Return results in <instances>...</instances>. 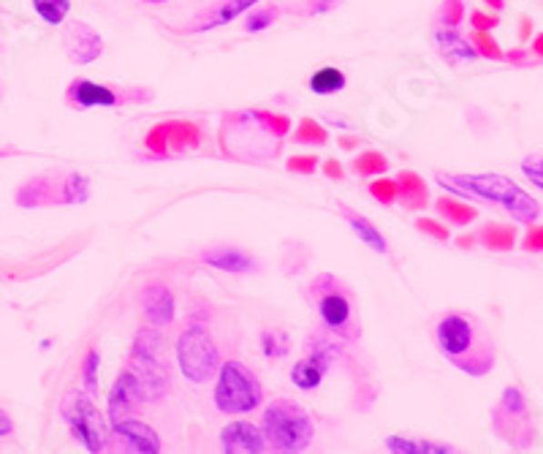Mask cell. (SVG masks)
I'll use <instances>...</instances> for the list:
<instances>
[{
	"mask_svg": "<svg viewBox=\"0 0 543 454\" xmlns=\"http://www.w3.org/2000/svg\"><path fill=\"white\" fill-rule=\"evenodd\" d=\"M310 291L316 297V310H318L324 329L335 338H343V340L357 338L354 299L346 291V286L340 280H335L332 275H321V277L313 280Z\"/></svg>",
	"mask_w": 543,
	"mask_h": 454,
	"instance_id": "obj_6",
	"label": "cell"
},
{
	"mask_svg": "<svg viewBox=\"0 0 543 454\" xmlns=\"http://www.w3.org/2000/svg\"><path fill=\"white\" fill-rule=\"evenodd\" d=\"M359 142H362V136H357V139H340V145H343L346 150H354V147H357Z\"/></svg>",
	"mask_w": 543,
	"mask_h": 454,
	"instance_id": "obj_49",
	"label": "cell"
},
{
	"mask_svg": "<svg viewBox=\"0 0 543 454\" xmlns=\"http://www.w3.org/2000/svg\"><path fill=\"white\" fill-rule=\"evenodd\" d=\"M286 166L297 175H313L316 166H318V158L316 156H294V158H288Z\"/></svg>",
	"mask_w": 543,
	"mask_h": 454,
	"instance_id": "obj_41",
	"label": "cell"
},
{
	"mask_svg": "<svg viewBox=\"0 0 543 454\" xmlns=\"http://www.w3.org/2000/svg\"><path fill=\"white\" fill-rule=\"evenodd\" d=\"M324 172H327V177H332V180H343V177H346V169H343L340 161H327Z\"/></svg>",
	"mask_w": 543,
	"mask_h": 454,
	"instance_id": "obj_45",
	"label": "cell"
},
{
	"mask_svg": "<svg viewBox=\"0 0 543 454\" xmlns=\"http://www.w3.org/2000/svg\"><path fill=\"white\" fill-rule=\"evenodd\" d=\"M109 406H106V414H109V422H117V419H123V417H128L136 406H142L145 403V398H142V387H139V378L134 376V370L128 368V370H123L117 378H115V384H112V389H109V400H106Z\"/></svg>",
	"mask_w": 543,
	"mask_h": 454,
	"instance_id": "obj_14",
	"label": "cell"
},
{
	"mask_svg": "<svg viewBox=\"0 0 543 454\" xmlns=\"http://www.w3.org/2000/svg\"><path fill=\"white\" fill-rule=\"evenodd\" d=\"M139 299L153 327H169L175 321V294L166 283H147Z\"/></svg>",
	"mask_w": 543,
	"mask_h": 454,
	"instance_id": "obj_17",
	"label": "cell"
},
{
	"mask_svg": "<svg viewBox=\"0 0 543 454\" xmlns=\"http://www.w3.org/2000/svg\"><path fill=\"white\" fill-rule=\"evenodd\" d=\"M440 354L468 376H487L495 368V343L478 318L468 313H446L435 327Z\"/></svg>",
	"mask_w": 543,
	"mask_h": 454,
	"instance_id": "obj_1",
	"label": "cell"
},
{
	"mask_svg": "<svg viewBox=\"0 0 543 454\" xmlns=\"http://www.w3.org/2000/svg\"><path fill=\"white\" fill-rule=\"evenodd\" d=\"M522 175H525L536 188H541L543 191V156H528V158L522 161Z\"/></svg>",
	"mask_w": 543,
	"mask_h": 454,
	"instance_id": "obj_38",
	"label": "cell"
},
{
	"mask_svg": "<svg viewBox=\"0 0 543 454\" xmlns=\"http://www.w3.org/2000/svg\"><path fill=\"white\" fill-rule=\"evenodd\" d=\"M14 433V422H11V417L0 409V439H8Z\"/></svg>",
	"mask_w": 543,
	"mask_h": 454,
	"instance_id": "obj_46",
	"label": "cell"
},
{
	"mask_svg": "<svg viewBox=\"0 0 543 454\" xmlns=\"http://www.w3.org/2000/svg\"><path fill=\"white\" fill-rule=\"evenodd\" d=\"M435 207H437V213H440L448 224H454V227H468V224H473V221L478 218V210H476V207H470V205H465V202H457V199H448V197H440V199L435 202Z\"/></svg>",
	"mask_w": 543,
	"mask_h": 454,
	"instance_id": "obj_26",
	"label": "cell"
},
{
	"mask_svg": "<svg viewBox=\"0 0 543 454\" xmlns=\"http://www.w3.org/2000/svg\"><path fill=\"white\" fill-rule=\"evenodd\" d=\"M3 156H8V150H3V147H0V158H3Z\"/></svg>",
	"mask_w": 543,
	"mask_h": 454,
	"instance_id": "obj_54",
	"label": "cell"
},
{
	"mask_svg": "<svg viewBox=\"0 0 543 454\" xmlns=\"http://www.w3.org/2000/svg\"><path fill=\"white\" fill-rule=\"evenodd\" d=\"M346 218H348V227L354 228V234L362 239L369 250H375V253H388V242H386V237L380 234V228L375 227V224H369L362 216H351V213H346Z\"/></svg>",
	"mask_w": 543,
	"mask_h": 454,
	"instance_id": "obj_27",
	"label": "cell"
},
{
	"mask_svg": "<svg viewBox=\"0 0 543 454\" xmlns=\"http://www.w3.org/2000/svg\"><path fill=\"white\" fill-rule=\"evenodd\" d=\"M112 433L123 441L126 449L136 454H161V449H164L161 436L142 419L123 417L117 422H112Z\"/></svg>",
	"mask_w": 543,
	"mask_h": 454,
	"instance_id": "obj_13",
	"label": "cell"
},
{
	"mask_svg": "<svg viewBox=\"0 0 543 454\" xmlns=\"http://www.w3.org/2000/svg\"><path fill=\"white\" fill-rule=\"evenodd\" d=\"M128 368L139 378L142 398L147 403L161 400L169 392V368L161 359V335L156 329H142L134 348H131V362Z\"/></svg>",
	"mask_w": 543,
	"mask_h": 454,
	"instance_id": "obj_7",
	"label": "cell"
},
{
	"mask_svg": "<svg viewBox=\"0 0 543 454\" xmlns=\"http://www.w3.org/2000/svg\"><path fill=\"white\" fill-rule=\"evenodd\" d=\"M354 169H357V175H362V177H375V175L380 177V175L388 169V158H386L383 153L367 150V153L354 158Z\"/></svg>",
	"mask_w": 543,
	"mask_h": 454,
	"instance_id": "obj_30",
	"label": "cell"
},
{
	"mask_svg": "<svg viewBox=\"0 0 543 454\" xmlns=\"http://www.w3.org/2000/svg\"><path fill=\"white\" fill-rule=\"evenodd\" d=\"M261 351L264 357H286L288 354V338L280 329H266L261 332Z\"/></svg>",
	"mask_w": 543,
	"mask_h": 454,
	"instance_id": "obj_33",
	"label": "cell"
},
{
	"mask_svg": "<svg viewBox=\"0 0 543 454\" xmlns=\"http://www.w3.org/2000/svg\"><path fill=\"white\" fill-rule=\"evenodd\" d=\"M337 3H340V0H307L302 11H305L307 16H313V14H327V11H332Z\"/></svg>",
	"mask_w": 543,
	"mask_h": 454,
	"instance_id": "obj_44",
	"label": "cell"
},
{
	"mask_svg": "<svg viewBox=\"0 0 543 454\" xmlns=\"http://www.w3.org/2000/svg\"><path fill=\"white\" fill-rule=\"evenodd\" d=\"M533 55L543 60V33H538V35L533 38Z\"/></svg>",
	"mask_w": 543,
	"mask_h": 454,
	"instance_id": "obj_48",
	"label": "cell"
},
{
	"mask_svg": "<svg viewBox=\"0 0 543 454\" xmlns=\"http://www.w3.org/2000/svg\"><path fill=\"white\" fill-rule=\"evenodd\" d=\"M397 186H399V197H402V205L407 210H424L429 202V194H427V183L421 180V175H416L413 169H402L397 175Z\"/></svg>",
	"mask_w": 543,
	"mask_h": 454,
	"instance_id": "obj_21",
	"label": "cell"
},
{
	"mask_svg": "<svg viewBox=\"0 0 543 454\" xmlns=\"http://www.w3.org/2000/svg\"><path fill=\"white\" fill-rule=\"evenodd\" d=\"M256 3H261V0H223V3L215 5V11L196 30H212V27H220L226 22H234L236 16L247 14Z\"/></svg>",
	"mask_w": 543,
	"mask_h": 454,
	"instance_id": "obj_23",
	"label": "cell"
},
{
	"mask_svg": "<svg viewBox=\"0 0 543 454\" xmlns=\"http://www.w3.org/2000/svg\"><path fill=\"white\" fill-rule=\"evenodd\" d=\"M294 139L302 142V145H327V142H329V131H327L321 123H316L313 117H305V120L299 123Z\"/></svg>",
	"mask_w": 543,
	"mask_h": 454,
	"instance_id": "obj_31",
	"label": "cell"
},
{
	"mask_svg": "<svg viewBox=\"0 0 543 454\" xmlns=\"http://www.w3.org/2000/svg\"><path fill=\"white\" fill-rule=\"evenodd\" d=\"M435 41H437L443 57H448L451 63H462V60H476V57H478L476 46H473L468 38H462V35L457 33V27H440V30L435 33Z\"/></svg>",
	"mask_w": 543,
	"mask_h": 454,
	"instance_id": "obj_20",
	"label": "cell"
},
{
	"mask_svg": "<svg viewBox=\"0 0 543 454\" xmlns=\"http://www.w3.org/2000/svg\"><path fill=\"white\" fill-rule=\"evenodd\" d=\"M530 35V19H522V38Z\"/></svg>",
	"mask_w": 543,
	"mask_h": 454,
	"instance_id": "obj_51",
	"label": "cell"
},
{
	"mask_svg": "<svg viewBox=\"0 0 543 454\" xmlns=\"http://www.w3.org/2000/svg\"><path fill=\"white\" fill-rule=\"evenodd\" d=\"M198 142H201L198 126H193L187 120H166V123H158L147 131L145 147H147L150 156L166 158L172 153H185V150L198 147Z\"/></svg>",
	"mask_w": 543,
	"mask_h": 454,
	"instance_id": "obj_10",
	"label": "cell"
},
{
	"mask_svg": "<svg viewBox=\"0 0 543 454\" xmlns=\"http://www.w3.org/2000/svg\"><path fill=\"white\" fill-rule=\"evenodd\" d=\"M473 242H476V237H470V234H468V237H459V239H457V245H459V247H473Z\"/></svg>",
	"mask_w": 543,
	"mask_h": 454,
	"instance_id": "obj_50",
	"label": "cell"
},
{
	"mask_svg": "<svg viewBox=\"0 0 543 454\" xmlns=\"http://www.w3.org/2000/svg\"><path fill=\"white\" fill-rule=\"evenodd\" d=\"M487 3H489V8H495V11H500V8H503V3H506V0H487Z\"/></svg>",
	"mask_w": 543,
	"mask_h": 454,
	"instance_id": "obj_52",
	"label": "cell"
},
{
	"mask_svg": "<svg viewBox=\"0 0 543 454\" xmlns=\"http://www.w3.org/2000/svg\"><path fill=\"white\" fill-rule=\"evenodd\" d=\"M275 16H277V8H250V14H247V19H245V30L247 33H261V30H266L272 22H275Z\"/></svg>",
	"mask_w": 543,
	"mask_h": 454,
	"instance_id": "obj_35",
	"label": "cell"
},
{
	"mask_svg": "<svg viewBox=\"0 0 543 454\" xmlns=\"http://www.w3.org/2000/svg\"><path fill=\"white\" fill-rule=\"evenodd\" d=\"M517 237H519L517 227H508V224H487L476 234V239L489 250H511L517 245Z\"/></svg>",
	"mask_w": 543,
	"mask_h": 454,
	"instance_id": "obj_24",
	"label": "cell"
},
{
	"mask_svg": "<svg viewBox=\"0 0 543 454\" xmlns=\"http://www.w3.org/2000/svg\"><path fill=\"white\" fill-rule=\"evenodd\" d=\"M65 98L71 106H79V109H109V106H117L120 101V96L112 87L90 82V79H74L65 90Z\"/></svg>",
	"mask_w": 543,
	"mask_h": 454,
	"instance_id": "obj_16",
	"label": "cell"
},
{
	"mask_svg": "<svg viewBox=\"0 0 543 454\" xmlns=\"http://www.w3.org/2000/svg\"><path fill=\"white\" fill-rule=\"evenodd\" d=\"M261 117H264V123L269 126V131L275 134V136H288V131H291V120L286 117V115H277V112H264L261 109Z\"/></svg>",
	"mask_w": 543,
	"mask_h": 454,
	"instance_id": "obj_39",
	"label": "cell"
},
{
	"mask_svg": "<svg viewBox=\"0 0 543 454\" xmlns=\"http://www.w3.org/2000/svg\"><path fill=\"white\" fill-rule=\"evenodd\" d=\"M142 3H150V5H164V3H169V0H142Z\"/></svg>",
	"mask_w": 543,
	"mask_h": 454,
	"instance_id": "obj_53",
	"label": "cell"
},
{
	"mask_svg": "<svg viewBox=\"0 0 543 454\" xmlns=\"http://www.w3.org/2000/svg\"><path fill=\"white\" fill-rule=\"evenodd\" d=\"M470 44L476 46L478 57H489V60H506V52L500 49V44L489 35V30H473Z\"/></svg>",
	"mask_w": 543,
	"mask_h": 454,
	"instance_id": "obj_32",
	"label": "cell"
},
{
	"mask_svg": "<svg viewBox=\"0 0 543 454\" xmlns=\"http://www.w3.org/2000/svg\"><path fill=\"white\" fill-rule=\"evenodd\" d=\"M212 400L220 414L242 417L261 406L264 389H261V381L256 378V373L245 362L228 359V362H220V368H217Z\"/></svg>",
	"mask_w": 543,
	"mask_h": 454,
	"instance_id": "obj_4",
	"label": "cell"
},
{
	"mask_svg": "<svg viewBox=\"0 0 543 454\" xmlns=\"http://www.w3.org/2000/svg\"><path fill=\"white\" fill-rule=\"evenodd\" d=\"M65 52H68L71 63L87 66V63H93V60L101 57L104 41H101V35L87 22H74L68 27V33H65Z\"/></svg>",
	"mask_w": 543,
	"mask_h": 454,
	"instance_id": "obj_15",
	"label": "cell"
},
{
	"mask_svg": "<svg viewBox=\"0 0 543 454\" xmlns=\"http://www.w3.org/2000/svg\"><path fill=\"white\" fill-rule=\"evenodd\" d=\"M204 264L220 269V272H231V275H245V272H253L256 269V258L247 256L245 250L239 247H228V245H217V247H209L201 253Z\"/></svg>",
	"mask_w": 543,
	"mask_h": 454,
	"instance_id": "obj_18",
	"label": "cell"
},
{
	"mask_svg": "<svg viewBox=\"0 0 543 454\" xmlns=\"http://www.w3.org/2000/svg\"><path fill=\"white\" fill-rule=\"evenodd\" d=\"M435 180L459 197L500 205L517 224H536L541 216V205L506 175H437Z\"/></svg>",
	"mask_w": 543,
	"mask_h": 454,
	"instance_id": "obj_2",
	"label": "cell"
},
{
	"mask_svg": "<svg viewBox=\"0 0 543 454\" xmlns=\"http://www.w3.org/2000/svg\"><path fill=\"white\" fill-rule=\"evenodd\" d=\"M177 365L185 381L190 384H204L206 378L217 376L220 368V351L212 340V335L206 332V327H187L177 338Z\"/></svg>",
	"mask_w": 543,
	"mask_h": 454,
	"instance_id": "obj_8",
	"label": "cell"
},
{
	"mask_svg": "<svg viewBox=\"0 0 543 454\" xmlns=\"http://www.w3.org/2000/svg\"><path fill=\"white\" fill-rule=\"evenodd\" d=\"M63 205L60 199V191H55V183L52 180H44V177H35V180H27L19 191H16V205L19 207H41V205Z\"/></svg>",
	"mask_w": 543,
	"mask_h": 454,
	"instance_id": "obj_19",
	"label": "cell"
},
{
	"mask_svg": "<svg viewBox=\"0 0 543 454\" xmlns=\"http://www.w3.org/2000/svg\"><path fill=\"white\" fill-rule=\"evenodd\" d=\"M383 447L397 454H454L451 444H435L427 439H407V436H386Z\"/></svg>",
	"mask_w": 543,
	"mask_h": 454,
	"instance_id": "obj_22",
	"label": "cell"
},
{
	"mask_svg": "<svg viewBox=\"0 0 543 454\" xmlns=\"http://www.w3.org/2000/svg\"><path fill=\"white\" fill-rule=\"evenodd\" d=\"M60 417L74 433V439L90 454H98L106 449L109 441V419L96 409L90 392H68L60 400Z\"/></svg>",
	"mask_w": 543,
	"mask_h": 454,
	"instance_id": "obj_5",
	"label": "cell"
},
{
	"mask_svg": "<svg viewBox=\"0 0 543 454\" xmlns=\"http://www.w3.org/2000/svg\"><path fill=\"white\" fill-rule=\"evenodd\" d=\"M522 247L530 250V253H543V227L530 228L522 239Z\"/></svg>",
	"mask_w": 543,
	"mask_h": 454,
	"instance_id": "obj_42",
	"label": "cell"
},
{
	"mask_svg": "<svg viewBox=\"0 0 543 454\" xmlns=\"http://www.w3.org/2000/svg\"><path fill=\"white\" fill-rule=\"evenodd\" d=\"M416 228L424 231V234H429V237L437 239V242H446V239H448V228L443 227L440 221H435V218H418V221H416Z\"/></svg>",
	"mask_w": 543,
	"mask_h": 454,
	"instance_id": "obj_40",
	"label": "cell"
},
{
	"mask_svg": "<svg viewBox=\"0 0 543 454\" xmlns=\"http://www.w3.org/2000/svg\"><path fill=\"white\" fill-rule=\"evenodd\" d=\"M506 60H511V63H517V66H525V63H528V57H525V52H522V49L508 52V55H506Z\"/></svg>",
	"mask_w": 543,
	"mask_h": 454,
	"instance_id": "obj_47",
	"label": "cell"
},
{
	"mask_svg": "<svg viewBox=\"0 0 543 454\" xmlns=\"http://www.w3.org/2000/svg\"><path fill=\"white\" fill-rule=\"evenodd\" d=\"M335 357H337V346H335V343L318 338L316 346H313V340H310L307 357L299 359V362L291 368V384H294L297 389H302V392H313L316 387H321V381H324V376L329 373Z\"/></svg>",
	"mask_w": 543,
	"mask_h": 454,
	"instance_id": "obj_11",
	"label": "cell"
},
{
	"mask_svg": "<svg viewBox=\"0 0 543 454\" xmlns=\"http://www.w3.org/2000/svg\"><path fill=\"white\" fill-rule=\"evenodd\" d=\"M462 16H465L462 0H446L443 3V8H440V25L443 27H459Z\"/></svg>",
	"mask_w": 543,
	"mask_h": 454,
	"instance_id": "obj_37",
	"label": "cell"
},
{
	"mask_svg": "<svg viewBox=\"0 0 543 454\" xmlns=\"http://www.w3.org/2000/svg\"><path fill=\"white\" fill-rule=\"evenodd\" d=\"M261 430L266 439V447L280 454L307 452L316 439L313 417L294 400H275L264 409Z\"/></svg>",
	"mask_w": 543,
	"mask_h": 454,
	"instance_id": "obj_3",
	"label": "cell"
},
{
	"mask_svg": "<svg viewBox=\"0 0 543 454\" xmlns=\"http://www.w3.org/2000/svg\"><path fill=\"white\" fill-rule=\"evenodd\" d=\"M495 433L514 444L517 449H525L533 444V422H530V406L519 387H506L500 395V403L495 409Z\"/></svg>",
	"mask_w": 543,
	"mask_h": 454,
	"instance_id": "obj_9",
	"label": "cell"
},
{
	"mask_svg": "<svg viewBox=\"0 0 543 454\" xmlns=\"http://www.w3.org/2000/svg\"><path fill=\"white\" fill-rule=\"evenodd\" d=\"M470 25H473L476 30H492V27L500 25V16H495V14L489 16V14H484V11H473Z\"/></svg>",
	"mask_w": 543,
	"mask_h": 454,
	"instance_id": "obj_43",
	"label": "cell"
},
{
	"mask_svg": "<svg viewBox=\"0 0 543 454\" xmlns=\"http://www.w3.org/2000/svg\"><path fill=\"white\" fill-rule=\"evenodd\" d=\"M346 85H348V79H346V74H343L337 66H324V68H318V71L310 76V90H313L316 96L340 93Z\"/></svg>",
	"mask_w": 543,
	"mask_h": 454,
	"instance_id": "obj_25",
	"label": "cell"
},
{
	"mask_svg": "<svg viewBox=\"0 0 543 454\" xmlns=\"http://www.w3.org/2000/svg\"><path fill=\"white\" fill-rule=\"evenodd\" d=\"M63 205H85L90 199V180L85 175H68L60 186Z\"/></svg>",
	"mask_w": 543,
	"mask_h": 454,
	"instance_id": "obj_28",
	"label": "cell"
},
{
	"mask_svg": "<svg viewBox=\"0 0 543 454\" xmlns=\"http://www.w3.org/2000/svg\"><path fill=\"white\" fill-rule=\"evenodd\" d=\"M369 194L380 202V205H391L399 197V186L397 180H372L369 183Z\"/></svg>",
	"mask_w": 543,
	"mask_h": 454,
	"instance_id": "obj_36",
	"label": "cell"
},
{
	"mask_svg": "<svg viewBox=\"0 0 543 454\" xmlns=\"http://www.w3.org/2000/svg\"><path fill=\"white\" fill-rule=\"evenodd\" d=\"M98 368H101V354H98V348H90L82 362V381L90 395L98 389Z\"/></svg>",
	"mask_w": 543,
	"mask_h": 454,
	"instance_id": "obj_34",
	"label": "cell"
},
{
	"mask_svg": "<svg viewBox=\"0 0 543 454\" xmlns=\"http://www.w3.org/2000/svg\"><path fill=\"white\" fill-rule=\"evenodd\" d=\"M266 439L264 430L253 422H228L220 430V452L226 454H261L266 452Z\"/></svg>",
	"mask_w": 543,
	"mask_h": 454,
	"instance_id": "obj_12",
	"label": "cell"
},
{
	"mask_svg": "<svg viewBox=\"0 0 543 454\" xmlns=\"http://www.w3.org/2000/svg\"><path fill=\"white\" fill-rule=\"evenodd\" d=\"M33 11L49 25L57 27L65 22L68 11H71V0H33Z\"/></svg>",
	"mask_w": 543,
	"mask_h": 454,
	"instance_id": "obj_29",
	"label": "cell"
}]
</instances>
